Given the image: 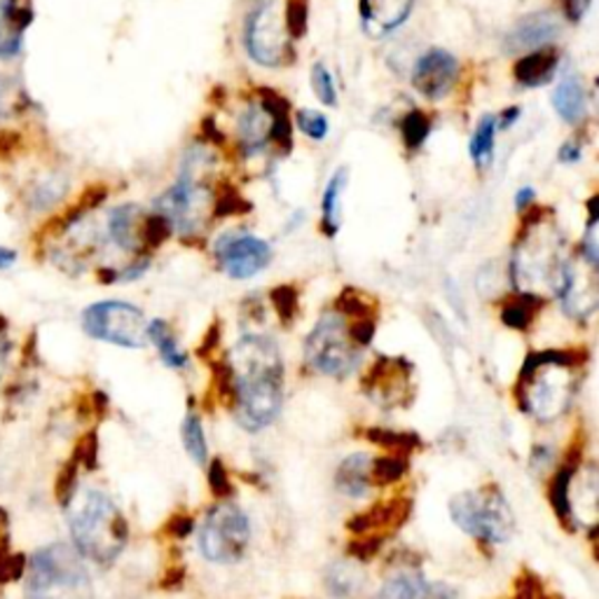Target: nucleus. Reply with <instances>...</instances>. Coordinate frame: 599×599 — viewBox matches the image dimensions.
Returning a JSON list of instances; mask_svg holds the SVG:
<instances>
[{"mask_svg": "<svg viewBox=\"0 0 599 599\" xmlns=\"http://www.w3.org/2000/svg\"><path fill=\"white\" fill-rule=\"evenodd\" d=\"M401 131H403V141L407 148H420L431 131V122L424 112L412 110L403 118Z\"/></svg>", "mask_w": 599, "mask_h": 599, "instance_id": "27", "label": "nucleus"}, {"mask_svg": "<svg viewBox=\"0 0 599 599\" xmlns=\"http://www.w3.org/2000/svg\"><path fill=\"white\" fill-rule=\"evenodd\" d=\"M212 195L202 186H197L195 178L183 176L176 186L157 202L159 216H163L171 227L180 229V233H195V229L204 223L206 209H209Z\"/></svg>", "mask_w": 599, "mask_h": 599, "instance_id": "10", "label": "nucleus"}, {"mask_svg": "<svg viewBox=\"0 0 599 599\" xmlns=\"http://www.w3.org/2000/svg\"><path fill=\"white\" fill-rule=\"evenodd\" d=\"M347 188V169H340L331 183H328V188L324 193V227H326V233L328 237H333L337 229H340V202H342V190Z\"/></svg>", "mask_w": 599, "mask_h": 599, "instance_id": "22", "label": "nucleus"}, {"mask_svg": "<svg viewBox=\"0 0 599 599\" xmlns=\"http://www.w3.org/2000/svg\"><path fill=\"white\" fill-rule=\"evenodd\" d=\"M312 89H314L316 99L324 106L333 108L337 104V91H335V85H333L328 68L324 63H316L312 68Z\"/></svg>", "mask_w": 599, "mask_h": 599, "instance_id": "28", "label": "nucleus"}, {"mask_svg": "<svg viewBox=\"0 0 599 599\" xmlns=\"http://www.w3.org/2000/svg\"><path fill=\"white\" fill-rule=\"evenodd\" d=\"M276 110L269 104H248V108L242 112L239 125H237V138L239 146L246 153L261 150L272 134L276 131Z\"/></svg>", "mask_w": 599, "mask_h": 599, "instance_id": "14", "label": "nucleus"}, {"mask_svg": "<svg viewBox=\"0 0 599 599\" xmlns=\"http://www.w3.org/2000/svg\"><path fill=\"white\" fill-rule=\"evenodd\" d=\"M405 473V462L394 456H384L373 462V471H371V480L380 482V485H389V482H396L401 475Z\"/></svg>", "mask_w": 599, "mask_h": 599, "instance_id": "31", "label": "nucleus"}, {"mask_svg": "<svg viewBox=\"0 0 599 599\" xmlns=\"http://www.w3.org/2000/svg\"><path fill=\"white\" fill-rule=\"evenodd\" d=\"M87 586V569L78 552L66 543H50L29 558L24 583L29 599H59L63 595H78Z\"/></svg>", "mask_w": 599, "mask_h": 599, "instance_id": "4", "label": "nucleus"}, {"mask_svg": "<svg viewBox=\"0 0 599 599\" xmlns=\"http://www.w3.org/2000/svg\"><path fill=\"white\" fill-rule=\"evenodd\" d=\"M532 197H534V190H532V188H524V190H520V193H518V209L522 212L524 206H527L529 202H532Z\"/></svg>", "mask_w": 599, "mask_h": 599, "instance_id": "40", "label": "nucleus"}, {"mask_svg": "<svg viewBox=\"0 0 599 599\" xmlns=\"http://www.w3.org/2000/svg\"><path fill=\"white\" fill-rule=\"evenodd\" d=\"M63 190H66V186H63L61 178H42L29 190L27 202L33 212H45V209H50V206L63 195Z\"/></svg>", "mask_w": 599, "mask_h": 599, "instance_id": "24", "label": "nucleus"}, {"mask_svg": "<svg viewBox=\"0 0 599 599\" xmlns=\"http://www.w3.org/2000/svg\"><path fill=\"white\" fill-rule=\"evenodd\" d=\"M534 307H539V297L524 293L520 300L503 310V324H509L515 331H524L529 326V318L537 312Z\"/></svg>", "mask_w": 599, "mask_h": 599, "instance_id": "26", "label": "nucleus"}, {"mask_svg": "<svg viewBox=\"0 0 599 599\" xmlns=\"http://www.w3.org/2000/svg\"><path fill=\"white\" fill-rule=\"evenodd\" d=\"M29 21L31 12L19 8L17 0H0V59H10L21 52Z\"/></svg>", "mask_w": 599, "mask_h": 599, "instance_id": "16", "label": "nucleus"}, {"mask_svg": "<svg viewBox=\"0 0 599 599\" xmlns=\"http://www.w3.org/2000/svg\"><path fill=\"white\" fill-rule=\"evenodd\" d=\"M573 391L576 375L569 354L546 352L527 359L520 377V399L522 407L537 420H558L571 405Z\"/></svg>", "mask_w": 599, "mask_h": 599, "instance_id": "3", "label": "nucleus"}, {"mask_svg": "<svg viewBox=\"0 0 599 599\" xmlns=\"http://www.w3.org/2000/svg\"><path fill=\"white\" fill-rule=\"evenodd\" d=\"M216 253L233 279H251L272 261L269 244L251 235H225L218 242Z\"/></svg>", "mask_w": 599, "mask_h": 599, "instance_id": "11", "label": "nucleus"}, {"mask_svg": "<svg viewBox=\"0 0 599 599\" xmlns=\"http://www.w3.org/2000/svg\"><path fill=\"white\" fill-rule=\"evenodd\" d=\"M8 534H10V520H8V513L0 509V548L6 546Z\"/></svg>", "mask_w": 599, "mask_h": 599, "instance_id": "38", "label": "nucleus"}, {"mask_svg": "<svg viewBox=\"0 0 599 599\" xmlns=\"http://www.w3.org/2000/svg\"><path fill=\"white\" fill-rule=\"evenodd\" d=\"M183 445H186L188 454L197 464L206 462V438L197 414H188L186 422H183Z\"/></svg>", "mask_w": 599, "mask_h": 599, "instance_id": "25", "label": "nucleus"}, {"mask_svg": "<svg viewBox=\"0 0 599 599\" xmlns=\"http://www.w3.org/2000/svg\"><path fill=\"white\" fill-rule=\"evenodd\" d=\"M494 136H497V118L494 115H488V118L480 120L469 144V153L478 167L490 165L492 153H494Z\"/></svg>", "mask_w": 599, "mask_h": 599, "instance_id": "23", "label": "nucleus"}, {"mask_svg": "<svg viewBox=\"0 0 599 599\" xmlns=\"http://www.w3.org/2000/svg\"><path fill=\"white\" fill-rule=\"evenodd\" d=\"M229 365L242 424L251 431L272 424L284 401V361L274 340L265 335L242 337L229 354Z\"/></svg>", "mask_w": 599, "mask_h": 599, "instance_id": "1", "label": "nucleus"}, {"mask_svg": "<svg viewBox=\"0 0 599 599\" xmlns=\"http://www.w3.org/2000/svg\"><path fill=\"white\" fill-rule=\"evenodd\" d=\"M361 24L371 38L396 31L412 12V0H361Z\"/></svg>", "mask_w": 599, "mask_h": 599, "instance_id": "13", "label": "nucleus"}, {"mask_svg": "<svg viewBox=\"0 0 599 599\" xmlns=\"http://www.w3.org/2000/svg\"><path fill=\"white\" fill-rule=\"evenodd\" d=\"M66 520L78 556L101 567L118 560L129 541V527L118 503L97 488L68 492Z\"/></svg>", "mask_w": 599, "mask_h": 599, "instance_id": "2", "label": "nucleus"}, {"mask_svg": "<svg viewBox=\"0 0 599 599\" xmlns=\"http://www.w3.org/2000/svg\"><path fill=\"white\" fill-rule=\"evenodd\" d=\"M562 31L560 19L552 12H534L524 17L509 36L511 50H541L556 40Z\"/></svg>", "mask_w": 599, "mask_h": 599, "instance_id": "15", "label": "nucleus"}, {"mask_svg": "<svg viewBox=\"0 0 599 599\" xmlns=\"http://www.w3.org/2000/svg\"><path fill=\"white\" fill-rule=\"evenodd\" d=\"M590 0H564V10L571 17V21H579L583 17V12L588 10Z\"/></svg>", "mask_w": 599, "mask_h": 599, "instance_id": "34", "label": "nucleus"}, {"mask_svg": "<svg viewBox=\"0 0 599 599\" xmlns=\"http://www.w3.org/2000/svg\"><path fill=\"white\" fill-rule=\"evenodd\" d=\"M560 55L552 48H541L532 55H527L524 59L518 61L515 66V80L524 87H541L552 80L558 71Z\"/></svg>", "mask_w": 599, "mask_h": 599, "instance_id": "18", "label": "nucleus"}, {"mask_svg": "<svg viewBox=\"0 0 599 599\" xmlns=\"http://www.w3.org/2000/svg\"><path fill=\"white\" fill-rule=\"evenodd\" d=\"M459 78V63L456 59L445 50H429L412 73V87L429 101H441L450 95Z\"/></svg>", "mask_w": 599, "mask_h": 599, "instance_id": "12", "label": "nucleus"}, {"mask_svg": "<svg viewBox=\"0 0 599 599\" xmlns=\"http://www.w3.org/2000/svg\"><path fill=\"white\" fill-rule=\"evenodd\" d=\"M371 471H373V459L367 454H352L344 459L337 469L335 482L337 490L347 497H365L371 490Z\"/></svg>", "mask_w": 599, "mask_h": 599, "instance_id": "19", "label": "nucleus"}, {"mask_svg": "<svg viewBox=\"0 0 599 599\" xmlns=\"http://www.w3.org/2000/svg\"><path fill=\"white\" fill-rule=\"evenodd\" d=\"M328 588L335 597H347L352 595L356 588H359V581H356V573L344 567V564H335L328 573Z\"/></svg>", "mask_w": 599, "mask_h": 599, "instance_id": "30", "label": "nucleus"}, {"mask_svg": "<svg viewBox=\"0 0 599 599\" xmlns=\"http://www.w3.org/2000/svg\"><path fill=\"white\" fill-rule=\"evenodd\" d=\"M305 354L314 371L324 375L344 377L354 371L359 350L342 314H326L318 321L307 337Z\"/></svg>", "mask_w": 599, "mask_h": 599, "instance_id": "7", "label": "nucleus"}, {"mask_svg": "<svg viewBox=\"0 0 599 599\" xmlns=\"http://www.w3.org/2000/svg\"><path fill=\"white\" fill-rule=\"evenodd\" d=\"M82 328L89 337L127 350H141L148 342L144 312L134 305L118 303V300H106V303L87 307L82 314Z\"/></svg>", "mask_w": 599, "mask_h": 599, "instance_id": "9", "label": "nucleus"}, {"mask_svg": "<svg viewBox=\"0 0 599 599\" xmlns=\"http://www.w3.org/2000/svg\"><path fill=\"white\" fill-rule=\"evenodd\" d=\"M212 485L218 494H223L227 490V480H225V473L220 469V462H214V467H212Z\"/></svg>", "mask_w": 599, "mask_h": 599, "instance_id": "36", "label": "nucleus"}, {"mask_svg": "<svg viewBox=\"0 0 599 599\" xmlns=\"http://www.w3.org/2000/svg\"><path fill=\"white\" fill-rule=\"evenodd\" d=\"M518 115H520V110L518 108H511L509 112H503V122H501V127H511L513 125V120H518Z\"/></svg>", "mask_w": 599, "mask_h": 599, "instance_id": "41", "label": "nucleus"}, {"mask_svg": "<svg viewBox=\"0 0 599 599\" xmlns=\"http://www.w3.org/2000/svg\"><path fill=\"white\" fill-rule=\"evenodd\" d=\"M560 159H564V163H579V159H581V146L573 144V141L564 144L562 150H560Z\"/></svg>", "mask_w": 599, "mask_h": 599, "instance_id": "37", "label": "nucleus"}, {"mask_svg": "<svg viewBox=\"0 0 599 599\" xmlns=\"http://www.w3.org/2000/svg\"><path fill=\"white\" fill-rule=\"evenodd\" d=\"M297 127L303 134H307L312 141H324L328 136V120L326 115H321L318 110L303 108L297 112Z\"/></svg>", "mask_w": 599, "mask_h": 599, "instance_id": "29", "label": "nucleus"}, {"mask_svg": "<svg viewBox=\"0 0 599 599\" xmlns=\"http://www.w3.org/2000/svg\"><path fill=\"white\" fill-rule=\"evenodd\" d=\"M14 261H17V256H14V251H8V248H0V269H8V267H12V265H14Z\"/></svg>", "mask_w": 599, "mask_h": 599, "instance_id": "39", "label": "nucleus"}, {"mask_svg": "<svg viewBox=\"0 0 599 599\" xmlns=\"http://www.w3.org/2000/svg\"><path fill=\"white\" fill-rule=\"evenodd\" d=\"M251 541L248 518L235 503H220L204 518L199 529V550L216 564H235L244 558Z\"/></svg>", "mask_w": 599, "mask_h": 599, "instance_id": "8", "label": "nucleus"}, {"mask_svg": "<svg viewBox=\"0 0 599 599\" xmlns=\"http://www.w3.org/2000/svg\"><path fill=\"white\" fill-rule=\"evenodd\" d=\"M431 588L424 581V576L420 571H399L396 576L384 583L380 599H424L429 597Z\"/></svg>", "mask_w": 599, "mask_h": 599, "instance_id": "20", "label": "nucleus"}, {"mask_svg": "<svg viewBox=\"0 0 599 599\" xmlns=\"http://www.w3.org/2000/svg\"><path fill=\"white\" fill-rule=\"evenodd\" d=\"M17 106L19 101H17V91L12 82L6 76H0V120H6Z\"/></svg>", "mask_w": 599, "mask_h": 599, "instance_id": "32", "label": "nucleus"}, {"mask_svg": "<svg viewBox=\"0 0 599 599\" xmlns=\"http://www.w3.org/2000/svg\"><path fill=\"white\" fill-rule=\"evenodd\" d=\"M450 515L462 532L494 546L509 541L515 529L511 505L497 488H480L456 494L450 501Z\"/></svg>", "mask_w": 599, "mask_h": 599, "instance_id": "5", "label": "nucleus"}, {"mask_svg": "<svg viewBox=\"0 0 599 599\" xmlns=\"http://www.w3.org/2000/svg\"><path fill=\"white\" fill-rule=\"evenodd\" d=\"M291 36L286 0H261L246 19V52L261 66H284L291 52Z\"/></svg>", "mask_w": 599, "mask_h": 599, "instance_id": "6", "label": "nucleus"}, {"mask_svg": "<svg viewBox=\"0 0 599 599\" xmlns=\"http://www.w3.org/2000/svg\"><path fill=\"white\" fill-rule=\"evenodd\" d=\"M581 251H583V258L590 263V267H595L597 265V253H599V246H597V216L595 214H592V220L588 225V233L583 237Z\"/></svg>", "mask_w": 599, "mask_h": 599, "instance_id": "33", "label": "nucleus"}, {"mask_svg": "<svg viewBox=\"0 0 599 599\" xmlns=\"http://www.w3.org/2000/svg\"><path fill=\"white\" fill-rule=\"evenodd\" d=\"M8 359H10V340H8L6 328H0V380H3L6 375Z\"/></svg>", "mask_w": 599, "mask_h": 599, "instance_id": "35", "label": "nucleus"}, {"mask_svg": "<svg viewBox=\"0 0 599 599\" xmlns=\"http://www.w3.org/2000/svg\"><path fill=\"white\" fill-rule=\"evenodd\" d=\"M586 104L588 99H586V89H583L581 78L569 71L567 76H562L556 91H552V108H556V112L564 122L576 125L579 120H583Z\"/></svg>", "mask_w": 599, "mask_h": 599, "instance_id": "17", "label": "nucleus"}, {"mask_svg": "<svg viewBox=\"0 0 599 599\" xmlns=\"http://www.w3.org/2000/svg\"><path fill=\"white\" fill-rule=\"evenodd\" d=\"M148 340L155 344L159 356L165 359V363L169 367H183L188 363V356L178 350V344H176L169 326L165 324L163 318L150 321V324H148Z\"/></svg>", "mask_w": 599, "mask_h": 599, "instance_id": "21", "label": "nucleus"}]
</instances>
